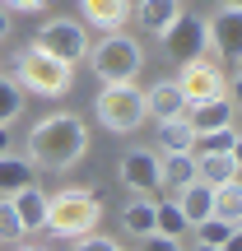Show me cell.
I'll return each instance as SVG.
<instances>
[{
  "instance_id": "1",
  "label": "cell",
  "mask_w": 242,
  "mask_h": 251,
  "mask_svg": "<svg viewBox=\"0 0 242 251\" xmlns=\"http://www.w3.org/2000/svg\"><path fill=\"white\" fill-rule=\"evenodd\" d=\"M84 153H89V126H84V117H75V112L42 117L24 140V158L33 168H47V172H70Z\"/></svg>"
},
{
  "instance_id": "2",
  "label": "cell",
  "mask_w": 242,
  "mask_h": 251,
  "mask_svg": "<svg viewBox=\"0 0 242 251\" xmlns=\"http://www.w3.org/2000/svg\"><path fill=\"white\" fill-rule=\"evenodd\" d=\"M103 224V205L89 186H65L56 196H47V233L61 242H80V237L98 233Z\"/></svg>"
},
{
  "instance_id": "3",
  "label": "cell",
  "mask_w": 242,
  "mask_h": 251,
  "mask_svg": "<svg viewBox=\"0 0 242 251\" xmlns=\"http://www.w3.org/2000/svg\"><path fill=\"white\" fill-rule=\"evenodd\" d=\"M14 84L24 93H33V98H65L75 84V65L70 61H56V56H47L42 47H19L14 56Z\"/></svg>"
},
{
  "instance_id": "4",
  "label": "cell",
  "mask_w": 242,
  "mask_h": 251,
  "mask_svg": "<svg viewBox=\"0 0 242 251\" xmlns=\"http://www.w3.org/2000/svg\"><path fill=\"white\" fill-rule=\"evenodd\" d=\"M89 70L98 75V84H135L144 70V51L131 33H103L98 47H89Z\"/></svg>"
},
{
  "instance_id": "5",
  "label": "cell",
  "mask_w": 242,
  "mask_h": 251,
  "mask_svg": "<svg viewBox=\"0 0 242 251\" xmlns=\"http://www.w3.org/2000/svg\"><path fill=\"white\" fill-rule=\"evenodd\" d=\"M93 117L112 135H135L144 126V89L135 84H103L93 98Z\"/></svg>"
},
{
  "instance_id": "6",
  "label": "cell",
  "mask_w": 242,
  "mask_h": 251,
  "mask_svg": "<svg viewBox=\"0 0 242 251\" xmlns=\"http://www.w3.org/2000/svg\"><path fill=\"white\" fill-rule=\"evenodd\" d=\"M33 47H42L47 56L75 65V61H84V56H89V28H84L80 19H70V14H56V19H47V24L37 28Z\"/></svg>"
},
{
  "instance_id": "7",
  "label": "cell",
  "mask_w": 242,
  "mask_h": 251,
  "mask_svg": "<svg viewBox=\"0 0 242 251\" xmlns=\"http://www.w3.org/2000/svg\"><path fill=\"white\" fill-rule=\"evenodd\" d=\"M163 51H168V61H200V56L210 51L205 47V14H196V9H182L177 19H172L168 28L159 33Z\"/></svg>"
},
{
  "instance_id": "8",
  "label": "cell",
  "mask_w": 242,
  "mask_h": 251,
  "mask_svg": "<svg viewBox=\"0 0 242 251\" xmlns=\"http://www.w3.org/2000/svg\"><path fill=\"white\" fill-rule=\"evenodd\" d=\"M177 89H182V98H187V107L191 102H210V98H224L228 93V79H224V70H219L215 61H182V75H177Z\"/></svg>"
},
{
  "instance_id": "9",
  "label": "cell",
  "mask_w": 242,
  "mask_h": 251,
  "mask_svg": "<svg viewBox=\"0 0 242 251\" xmlns=\"http://www.w3.org/2000/svg\"><path fill=\"white\" fill-rule=\"evenodd\" d=\"M238 37H242V9L219 5L215 14H205V47H215L228 65H238Z\"/></svg>"
},
{
  "instance_id": "10",
  "label": "cell",
  "mask_w": 242,
  "mask_h": 251,
  "mask_svg": "<svg viewBox=\"0 0 242 251\" xmlns=\"http://www.w3.org/2000/svg\"><path fill=\"white\" fill-rule=\"evenodd\" d=\"M117 181L131 196H154L159 191V153L149 149H126L117 163Z\"/></svg>"
},
{
  "instance_id": "11",
  "label": "cell",
  "mask_w": 242,
  "mask_h": 251,
  "mask_svg": "<svg viewBox=\"0 0 242 251\" xmlns=\"http://www.w3.org/2000/svg\"><path fill=\"white\" fill-rule=\"evenodd\" d=\"M131 19V0H80V24L98 33H121Z\"/></svg>"
},
{
  "instance_id": "12",
  "label": "cell",
  "mask_w": 242,
  "mask_h": 251,
  "mask_svg": "<svg viewBox=\"0 0 242 251\" xmlns=\"http://www.w3.org/2000/svg\"><path fill=\"white\" fill-rule=\"evenodd\" d=\"M187 121H191V130H196V135H210V130H219V126H233L238 121L233 93L210 98V102H191V107H187Z\"/></svg>"
},
{
  "instance_id": "13",
  "label": "cell",
  "mask_w": 242,
  "mask_h": 251,
  "mask_svg": "<svg viewBox=\"0 0 242 251\" xmlns=\"http://www.w3.org/2000/svg\"><path fill=\"white\" fill-rule=\"evenodd\" d=\"M144 117L168 121V117H187V98H182L177 79H159L144 89Z\"/></svg>"
},
{
  "instance_id": "14",
  "label": "cell",
  "mask_w": 242,
  "mask_h": 251,
  "mask_svg": "<svg viewBox=\"0 0 242 251\" xmlns=\"http://www.w3.org/2000/svg\"><path fill=\"white\" fill-rule=\"evenodd\" d=\"M238 172H242L238 153H224V149H200L196 153V181H205V186L238 181Z\"/></svg>"
},
{
  "instance_id": "15",
  "label": "cell",
  "mask_w": 242,
  "mask_h": 251,
  "mask_svg": "<svg viewBox=\"0 0 242 251\" xmlns=\"http://www.w3.org/2000/svg\"><path fill=\"white\" fill-rule=\"evenodd\" d=\"M14 214H19V224H24V233H42L47 228V191L37 186H24V191H14Z\"/></svg>"
},
{
  "instance_id": "16",
  "label": "cell",
  "mask_w": 242,
  "mask_h": 251,
  "mask_svg": "<svg viewBox=\"0 0 242 251\" xmlns=\"http://www.w3.org/2000/svg\"><path fill=\"white\" fill-rule=\"evenodd\" d=\"M172 200H177L182 219H187L191 228H196V224H205V219L215 214V186H205V181H191V186H182Z\"/></svg>"
},
{
  "instance_id": "17",
  "label": "cell",
  "mask_w": 242,
  "mask_h": 251,
  "mask_svg": "<svg viewBox=\"0 0 242 251\" xmlns=\"http://www.w3.org/2000/svg\"><path fill=\"white\" fill-rule=\"evenodd\" d=\"M191 181H196V153H163L159 158V191L177 196Z\"/></svg>"
},
{
  "instance_id": "18",
  "label": "cell",
  "mask_w": 242,
  "mask_h": 251,
  "mask_svg": "<svg viewBox=\"0 0 242 251\" xmlns=\"http://www.w3.org/2000/svg\"><path fill=\"white\" fill-rule=\"evenodd\" d=\"M154 219H159V196H131L121 205V228L131 237H149L154 233Z\"/></svg>"
},
{
  "instance_id": "19",
  "label": "cell",
  "mask_w": 242,
  "mask_h": 251,
  "mask_svg": "<svg viewBox=\"0 0 242 251\" xmlns=\"http://www.w3.org/2000/svg\"><path fill=\"white\" fill-rule=\"evenodd\" d=\"M131 14L140 19V28H144V33H154V37H159L163 28H168L172 19L182 14V0H135V5H131Z\"/></svg>"
},
{
  "instance_id": "20",
  "label": "cell",
  "mask_w": 242,
  "mask_h": 251,
  "mask_svg": "<svg viewBox=\"0 0 242 251\" xmlns=\"http://www.w3.org/2000/svg\"><path fill=\"white\" fill-rule=\"evenodd\" d=\"M37 181V172H33V163L24 158V153H0V196H14V191H24V186H33Z\"/></svg>"
},
{
  "instance_id": "21",
  "label": "cell",
  "mask_w": 242,
  "mask_h": 251,
  "mask_svg": "<svg viewBox=\"0 0 242 251\" xmlns=\"http://www.w3.org/2000/svg\"><path fill=\"white\" fill-rule=\"evenodd\" d=\"M159 149L163 153H196V130L187 117H168L159 121Z\"/></svg>"
},
{
  "instance_id": "22",
  "label": "cell",
  "mask_w": 242,
  "mask_h": 251,
  "mask_svg": "<svg viewBox=\"0 0 242 251\" xmlns=\"http://www.w3.org/2000/svg\"><path fill=\"white\" fill-rule=\"evenodd\" d=\"M154 233H159V237H172V242H182V237L191 233V224L182 219L177 200H159V219H154Z\"/></svg>"
},
{
  "instance_id": "23",
  "label": "cell",
  "mask_w": 242,
  "mask_h": 251,
  "mask_svg": "<svg viewBox=\"0 0 242 251\" xmlns=\"http://www.w3.org/2000/svg\"><path fill=\"white\" fill-rule=\"evenodd\" d=\"M191 233H196L200 247H228V242L238 237V224H233V219H215V214H210L205 224H196Z\"/></svg>"
},
{
  "instance_id": "24",
  "label": "cell",
  "mask_w": 242,
  "mask_h": 251,
  "mask_svg": "<svg viewBox=\"0 0 242 251\" xmlns=\"http://www.w3.org/2000/svg\"><path fill=\"white\" fill-rule=\"evenodd\" d=\"M19 117H24V89H19L9 75H0V126H14Z\"/></svg>"
},
{
  "instance_id": "25",
  "label": "cell",
  "mask_w": 242,
  "mask_h": 251,
  "mask_svg": "<svg viewBox=\"0 0 242 251\" xmlns=\"http://www.w3.org/2000/svg\"><path fill=\"white\" fill-rule=\"evenodd\" d=\"M215 219H242V181H224L215 186Z\"/></svg>"
},
{
  "instance_id": "26",
  "label": "cell",
  "mask_w": 242,
  "mask_h": 251,
  "mask_svg": "<svg viewBox=\"0 0 242 251\" xmlns=\"http://www.w3.org/2000/svg\"><path fill=\"white\" fill-rule=\"evenodd\" d=\"M24 224H19V214H14V200L9 196H0V247H19L24 242Z\"/></svg>"
},
{
  "instance_id": "27",
  "label": "cell",
  "mask_w": 242,
  "mask_h": 251,
  "mask_svg": "<svg viewBox=\"0 0 242 251\" xmlns=\"http://www.w3.org/2000/svg\"><path fill=\"white\" fill-rule=\"evenodd\" d=\"M196 144H200V149H224V153H238V144H242L238 121H233V126H219V130H210V135H196Z\"/></svg>"
},
{
  "instance_id": "28",
  "label": "cell",
  "mask_w": 242,
  "mask_h": 251,
  "mask_svg": "<svg viewBox=\"0 0 242 251\" xmlns=\"http://www.w3.org/2000/svg\"><path fill=\"white\" fill-rule=\"evenodd\" d=\"M75 251H126L117 237H103V233H89V237H80L75 242Z\"/></svg>"
},
{
  "instance_id": "29",
  "label": "cell",
  "mask_w": 242,
  "mask_h": 251,
  "mask_svg": "<svg viewBox=\"0 0 242 251\" xmlns=\"http://www.w3.org/2000/svg\"><path fill=\"white\" fill-rule=\"evenodd\" d=\"M0 5H5L9 14H37V9H47L52 0H0Z\"/></svg>"
},
{
  "instance_id": "30",
  "label": "cell",
  "mask_w": 242,
  "mask_h": 251,
  "mask_svg": "<svg viewBox=\"0 0 242 251\" xmlns=\"http://www.w3.org/2000/svg\"><path fill=\"white\" fill-rule=\"evenodd\" d=\"M140 251H182V242H172V237H159V233H149V237H140Z\"/></svg>"
},
{
  "instance_id": "31",
  "label": "cell",
  "mask_w": 242,
  "mask_h": 251,
  "mask_svg": "<svg viewBox=\"0 0 242 251\" xmlns=\"http://www.w3.org/2000/svg\"><path fill=\"white\" fill-rule=\"evenodd\" d=\"M9 28H14V24H9V9L0 5V42H5V37H9Z\"/></svg>"
},
{
  "instance_id": "32",
  "label": "cell",
  "mask_w": 242,
  "mask_h": 251,
  "mask_svg": "<svg viewBox=\"0 0 242 251\" xmlns=\"http://www.w3.org/2000/svg\"><path fill=\"white\" fill-rule=\"evenodd\" d=\"M9 149H14V135H9L5 126H0V153H9Z\"/></svg>"
},
{
  "instance_id": "33",
  "label": "cell",
  "mask_w": 242,
  "mask_h": 251,
  "mask_svg": "<svg viewBox=\"0 0 242 251\" xmlns=\"http://www.w3.org/2000/svg\"><path fill=\"white\" fill-rule=\"evenodd\" d=\"M191 251H224V247H200V242H196V247H191Z\"/></svg>"
},
{
  "instance_id": "34",
  "label": "cell",
  "mask_w": 242,
  "mask_h": 251,
  "mask_svg": "<svg viewBox=\"0 0 242 251\" xmlns=\"http://www.w3.org/2000/svg\"><path fill=\"white\" fill-rule=\"evenodd\" d=\"M19 251H42V247H19Z\"/></svg>"
}]
</instances>
